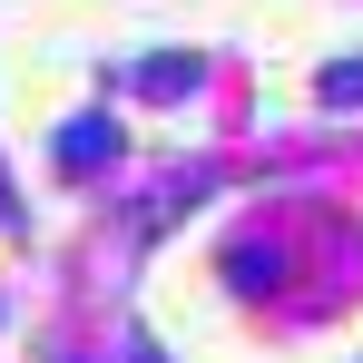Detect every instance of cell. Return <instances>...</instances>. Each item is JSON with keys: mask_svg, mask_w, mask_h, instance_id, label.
I'll list each match as a JSON object with an SVG mask.
<instances>
[{"mask_svg": "<svg viewBox=\"0 0 363 363\" xmlns=\"http://www.w3.org/2000/svg\"><path fill=\"white\" fill-rule=\"evenodd\" d=\"M314 89H324V99H363V60H354V69L334 60V69H324V79H314Z\"/></svg>", "mask_w": 363, "mask_h": 363, "instance_id": "3", "label": "cell"}, {"mask_svg": "<svg viewBox=\"0 0 363 363\" xmlns=\"http://www.w3.org/2000/svg\"><path fill=\"white\" fill-rule=\"evenodd\" d=\"M99 157H118V128H108V118H69V128H60V167L89 177Z\"/></svg>", "mask_w": 363, "mask_h": 363, "instance_id": "1", "label": "cell"}, {"mask_svg": "<svg viewBox=\"0 0 363 363\" xmlns=\"http://www.w3.org/2000/svg\"><path fill=\"white\" fill-rule=\"evenodd\" d=\"M138 89H147V99H177V89H196V60H147Z\"/></svg>", "mask_w": 363, "mask_h": 363, "instance_id": "2", "label": "cell"}]
</instances>
